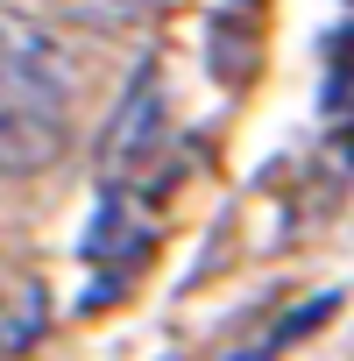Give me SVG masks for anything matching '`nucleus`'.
<instances>
[{"instance_id":"3","label":"nucleus","mask_w":354,"mask_h":361,"mask_svg":"<svg viewBox=\"0 0 354 361\" xmlns=\"http://www.w3.org/2000/svg\"><path fill=\"white\" fill-rule=\"evenodd\" d=\"M170 0H50V15L71 22V29H92V36H135L149 29Z\"/></svg>"},{"instance_id":"5","label":"nucleus","mask_w":354,"mask_h":361,"mask_svg":"<svg viewBox=\"0 0 354 361\" xmlns=\"http://www.w3.org/2000/svg\"><path fill=\"white\" fill-rule=\"evenodd\" d=\"M43 326H50V298H43L36 283H15V290H0V361L29 354V347L43 340Z\"/></svg>"},{"instance_id":"2","label":"nucleus","mask_w":354,"mask_h":361,"mask_svg":"<svg viewBox=\"0 0 354 361\" xmlns=\"http://www.w3.org/2000/svg\"><path fill=\"white\" fill-rule=\"evenodd\" d=\"M163 78L142 71L128 85V99L114 106L106 121V142H99V177H106V192H135V177H149L156 149H163Z\"/></svg>"},{"instance_id":"4","label":"nucleus","mask_w":354,"mask_h":361,"mask_svg":"<svg viewBox=\"0 0 354 361\" xmlns=\"http://www.w3.org/2000/svg\"><path fill=\"white\" fill-rule=\"evenodd\" d=\"M333 312H340V298H333V290H319L312 305H291V312H283V319H276L269 333H255V340H248L241 354H227V361H283V354H291V340L319 333V326H326Z\"/></svg>"},{"instance_id":"1","label":"nucleus","mask_w":354,"mask_h":361,"mask_svg":"<svg viewBox=\"0 0 354 361\" xmlns=\"http://www.w3.org/2000/svg\"><path fill=\"white\" fill-rule=\"evenodd\" d=\"M71 92L64 36L29 8H0V177H36L71 149Z\"/></svg>"}]
</instances>
